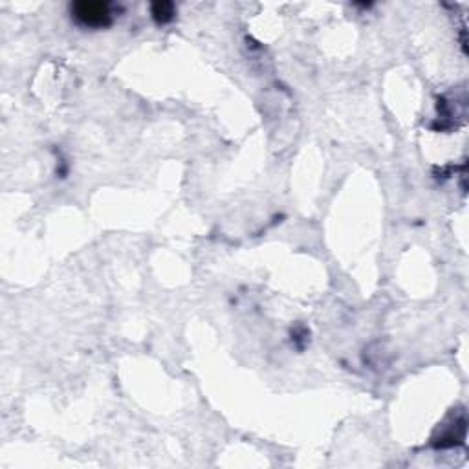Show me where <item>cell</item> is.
I'll list each match as a JSON object with an SVG mask.
<instances>
[{
    "instance_id": "obj_1",
    "label": "cell",
    "mask_w": 469,
    "mask_h": 469,
    "mask_svg": "<svg viewBox=\"0 0 469 469\" xmlns=\"http://www.w3.org/2000/svg\"><path fill=\"white\" fill-rule=\"evenodd\" d=\"M72 17L84 28H106L112 22V9L109 2H75L72 4Z\"/></svg>"
},
{
    "instance_id": "obj_2",
    "label": "cell",
    "mask_w": 469,
    "mask_h": 469,
    "mask_svg": "<svg viewBox=\"0 0 469 469\" xmlns=\"http://www.w3.org/2000/svg\"><path fill=\"white\" fill-rule=\"evenodd\" d=\"M153 17L158 22H162V24L172 21V17H175V6L171 2H156V4H153Z\"/></svg>"
}]
</instances>
